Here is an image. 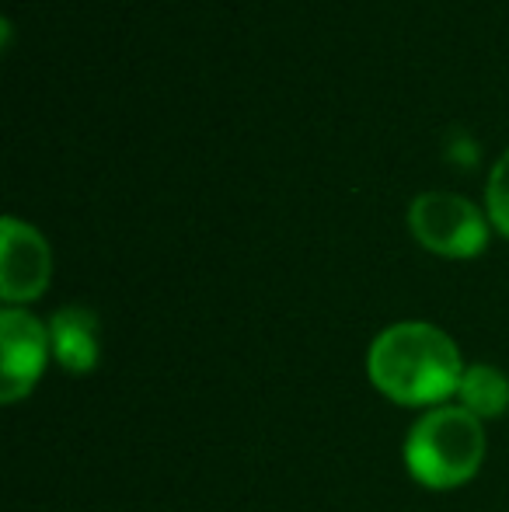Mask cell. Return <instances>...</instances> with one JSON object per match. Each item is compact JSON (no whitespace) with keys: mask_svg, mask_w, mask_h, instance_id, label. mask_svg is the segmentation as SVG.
<instances>
[{"mask_svg":"<svg viewBox=\"0 0 509 512\" xmlns=\"http://www.w3.org/2000/svg\"><path fill=\"white\" fill-rule=\"evenodd\" d=\"M49 345L56 363L74 377H84L102 359V328L95 310L88 307H63L49 321Z\"/></svg>","mask_w":509,"mask_h":512,"instance_id":"8992f818","label":"cell"},{"mask_svg":"<svg viewBox=\"0 0 509 512\" xmlns=\"http://www.w3.org/2000/svg\"><path fill=\"white\" fill-rule=\"evenodd\" d=\"M53 276V251L35 227L18 216H4V241H0V297L7 307L28 304L42 297Z\"/></svg>","mask_w":509,"mask_h":512,"instance_id":"5b68a950","label":"cell"},{"mask_svg":"<svg viewBox=\"0 0 509 512\" xmlns=\"http://www.w3.org/2000/svg\"><path fill=\"white\" fill-rule=\"evenodd\" d=\"M485 450L489 439L482 418L461 405H440L429 408L408 432L405 467L422 488L454 492L475 481L485 464Z\"/></svg>","mask_w":509,"mask_h":512,"instance_id":"7a4b0ae2","label":"cell"},{"mask_svg":"<svg viewBox=\"0 0 509 512\" xmlns=\"http://www.w3.org/2000/svg\"><path fill=\"white\" fill-rule=\"evenodd\" d=\"M457 405L475 418H503L509 411V377L492 363H471L457 387Z\"/></svg>","mask_w":509,"mask_h":512,"instance_id":"52a82bcc","label":"cell"},{"mask_svg":"<svg viewBox=\"0 0 509 512\" xmlns=\"http://www.w3.org/2000/svg\"><path fill=\"white\" fill-rule=\"evenodd\" d=\"M408 227L422 248L443 258H471L489 244V223L471 199L457 192H422L408 206Z\"/></svg>","mask_w":509,"mask_h":512,"instance_id":"3957f363","label":"cell"},{"mask_svg":"<svg viewBox=\"0 0 509 512\" xmlns=\"http://www.w3.org/2000/svg\"><path fill=\"white\" fill-rule=\"evenodd\" d=\"M53 356L49 324L21 307H4L0 314V401L18 405L35 391Z\"/></svg>","mask_w":509,"mask_h":512,"instance_id":"277c9868","label":"cell"},{"mask_svg":"<svg viewBox=\"0 0 509 512\" xmlns=\"http://www.w3.org/2000/svg\"><path fill=\"white\" fill-rule=\"evenodd\" d=\"M489 216L499 230L509 237V150L496 161L489 178Z\"/></svg>","mask_w":509,"mask_h":512,"instance_id":"ba28073f","label":"cell"},{"mask_svg":"<svg viewBox=\"0 0 509 512\" xmlns=\"http://www.w3.org/2000/svg\"><path fill=\"white\" fill-rule=\"evenodd\" d=\"M464 359L454 338L426 321H398L374 338L367 352L370 384L405 408H440L457 398Z\"/></svg>","mask_w":509,"mask_h":512,"instance_id":"6da1fadb","label":"cell"}]
</instances>
